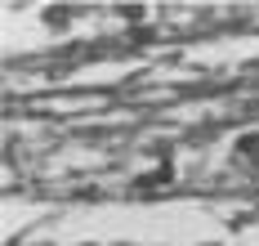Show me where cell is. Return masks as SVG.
Masks as SVG:
<instances>
[{"label":"cell","instance_id":"cell-1","mask_svg":"<svg viewBox=\"0 0 259 246\" xmlns=\"http://www.w3.org/2000/svg\"><path fill=\"white\" fill-rule=\"evenodd\" d=\"M237 157H241V161H250L259 170V135H246L241 139V143H237Z\"/></svg>","mask_w":259,"mask_h":246}]
</instances>
